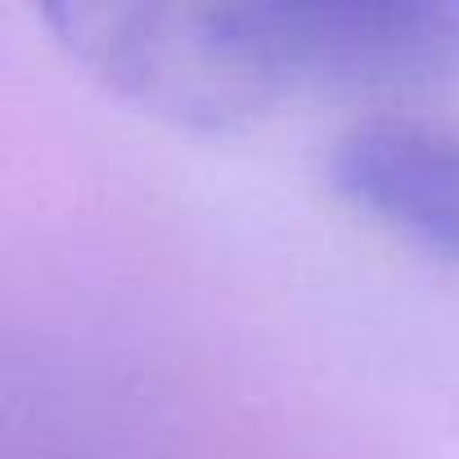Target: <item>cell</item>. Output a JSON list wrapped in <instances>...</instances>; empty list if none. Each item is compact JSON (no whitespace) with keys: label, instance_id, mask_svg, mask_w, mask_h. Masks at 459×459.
<instances>
[{"label":"cell","instance_id":"obj_3","mask_svg":"<svg viewBox=\"0 0 459 459\" xmlns=\"http://www.w3.org/2000/svg\"><path fill=\"white\" fill-rule=\"evenodd\" d=\"M333 189L446 262H459V131L423 117H360L329 144Z\"/></svg>","mask_w":459,"mask_h":459},{"label":"cell","instance_id":"obj_1","mask_svg":"<svg viewBox=\"0 0 459 459\" xmlns=\"http://www.w3.org/2000/svg\"><path fill=\"white\" fill-rule=\"evenodd\" d=\"M55 41L113 95L194 131H230L280 91L225 50L212 5L55 0L41 10Z\"/></svg>","mask_w":459,"mask_h":459},{"label":"cell","instance_id":"obj_2","mask_svg":"<svg viewBox=\"0 0 459 459\" xmlns=\"http://www.w3.org/2000/svg\"><path fill=\"white\" fill-rule=\"evenodd\" d=\"M212 23L275 91L428 82L459 68V0H244L212 5Z\"/></svg>","mask_w":459,"mask_h":459}]
</instances>
